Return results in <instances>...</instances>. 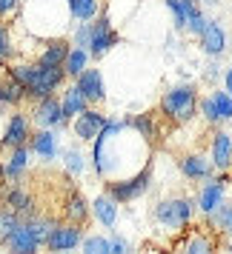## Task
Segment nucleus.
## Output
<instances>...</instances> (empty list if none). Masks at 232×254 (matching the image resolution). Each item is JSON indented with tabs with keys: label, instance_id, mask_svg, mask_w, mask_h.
<instances>
[{
	"label": "nucleus",
	"instance_id": "6ab92c4d",
	"mask_svg": "<svg viewBox=\"0 0 232 254\" xmlns=\"http://www.w3.org/2000/svg\"><path fill=\"white\" fill-rule=\"evenodd\" d=\"M117 206H120V203H117L115 197H109L104 191V194L92 203V214L104 223L106 229H112V226H115V220H117Z\"/></svg>",
	"mask_w": 232,
	"mask_h": 254
},
{
	"label": "nucleus",
	"instance_id": "39448f33",
	"mask_svg": "<svg viewBox=\"0 0 232 254\" xmlns=\"http://www.w3.org/2000/svg\"><path fill=\"white\" fill-rule=\"evenodd\" d=\"M78 243H83V231L81 226H75V223H58L55 229H52V234H49L46 240V249L52 254L58 252H72V249H78Z\"/></svg>",
	"mask_w": 232,
	"mask_h": 254
},
{
	"label": "nucleus",
	"instance_id": "a878e982",
	"mask_svg": "<svg viewBox=\"0 0 232 254\" xmlns=\"http://www.w3.org/2000/svg\"><path fill=\"white\" fill-rule=\"evenodd\" d=\"M17 223H20V217L14 214L12 208L0 206V246H6V240L12 237V231L17 229Z\"/></svg>",
	"mask_w": 232,
	"mask_h": 254
},
{
	"label": "nucleus",
	"instance_id": "473e14b6",
	"mask_svg": "<svg viewBox=\"0 0 232 254\" xmlns=\"http://www.w3.org/2000/svg\"><path fill=\"white\" fill-rule=\"evenodd\" d=\"M20 9V0H0V20H9L14 17Z\"/></svg>",
	"mask_w": 232,
	"mask_h": 254
},
{
	"label": "nucleus",
	"instance_id": "423d86ee",
	"mask_svg": "<svg viewBox=\"0 0 232 254\" xmlns=\"http://www.w3.org/2000/svg\"><path fill=\"white\" fill-rule=\"evenodd\" d=\"M89 203H86V197L75 189V186H69L66 189V197H63V220L66 223H75V226H86V220H89Z\"/></svg>",
	"mask_w": 232,
	"mask_h": 254
},
{
	"label": "nucleus",
	"instance_id": "2f4dec72",
	"mask_svg": "<svg viewBox=\"0 0 232 254\" xmlns=\"http://www.w3.org/2000/svg\"><path fill=\"white\" fill-rule=\"evenodd\" d=\"M166 6H169V12L175 17V26L178 29H186V6L181 0H166Z\"/></svg>",
	"mask_w": 232,
	"mask_h": 254
},
{
	"label": "nucleus",
	"instance_id": "72a5a7b5",
	"mask_svg": "<svg viewBox=\"0 0 232 254\" xmlns=\"http://www.w3.org/2000/svg\"><path fill=\"white\" fill-rule=\"evenodd\" d=\"M129 252H132V249H129V243L123 240V237H117V234L109 237V252L106 254H129Z\"/></svg>",
	"mask_w": 232,
	"mask_h": 254
},
{
	"label": "nucleus",
	"instance_id": "c756f323",
	"mask_svg": "<svg viewBox=\"0 0 232 254\" xmlns=\"http://www.w3.org/2000/svg\"><path fill=\"white\" fill-rule=\"evenodd\" d=\"M109 252V240L101 237V234H92V237H83V254H106Z\"/></svg>",
	"mask_w": 232,
	"mask_h": 254
},
{
	"label": "nucleus",
	"instance_id": "5701e85b",
	"mask_svg": "<svg viewBox=\"0 0 232 254\" xmlns=\"http://www.w3.org/2000/svg\"><path fill=\"white\" fill-rule=\"evenodd\" d=\"M209 223L215 226V231H221V234H227V237H232V203H221L212 214H207Z\"/></svg>",
	"mask_w": 232,
	"mask_h": 254
},
{
	"label": "nucleus",
	"instance_id": "412c9836",
	"mask_svg": "<svg viewBox=\"0 0 232 254\" xmlns=\"http://www.w3.org/2000/svg\"><path fill=\"white\" fill-rule=\"evenodd\" d=\"M89 52L86 49H69V55H66V63H63V71H66V77H75L78 80V74H83L86 71V63H89Z\"/></svg>",
	"mask_w": 232,
	"mask_h": 254
},
{
	"label": "nucleus",
	"instance_id": "58836bf2",
	"mask_svg": "<svg viewBox=\"0 0 232 254\" xmlns=\"http://www.w3.org/2000/svg\"><path fill=\"white\" fill-rule=\"evenodd\" d=\"M3 177H6V166H3V163H0V180H3Z\"/></svg>",
	"mask_w": 232,
	"mask_h": 254
},
{
	"label": "nucleus",
	"instance_id": "ea45409f",
	"mask_svg": "<svg viewBox=\"0 0 232 254\" xmlns=\"http://www.w3.org/2000/svg\"><path fill=\"white\" fill-rule=\"evenodd\" d=\"M204 3H209V6H215V3H221V0H204Z\"/></svg>",
	"mask_w": 232,
	"mask_h": 254
},
{
	"label": "nucleus",
	"instance_id": "b1692460",
	"mask_svg": "<svg viewBox=\"0 0 232 254\" xmlns=\"http://www.w3.org/2000/svg\"><path fill=\"white\" fill-rule=\"evenodd\" d=\"M26 163H29V143L26 146H17V149H12V154H9V163H6V177L9 180H14V177H20L26 169Z\"/></svg>",
	"mask_w": 232,
	"mask_h": 254
},
{
	"label": "nucleus",
	"instance_id": "e433bc0d",
	"mask_svg": "<svg viewBox=\"0 0 232 254\" xmlns=\"http://www.w3.org/2000/svg\"><path fill=\"white\" fill-rule=\"evenodd\" d=\"M224 86H227V92L232 94V66H230V71H227V77H224Z\"/></svg>",
	"mask_w": 232,
	"mask_h": 254
},
{
	"label": "nucleus",
	"instance_id": "dca6fc26",
	"mask_svg": "<svg viewBox=\"0 0 232 254\" xmlns=\"http://www.w3.org/2000/svg\"><path fill=\"white\" fill-rule=\"evenodd\" d=\"M69 49H72V46L66 43V40H52V43L46 46V52L37 58V63H40L43 69H63Z\"/></svg>",
	"mask_w": 232,
	"mask_h": 254
},
{
	"label": "nucleus",
	"instance_id": "bb28decb",
	"mask_svg": "<svg viewBox=\"0 0 232 254\" xmlns=\"http://www.w3.org/2000/svg\"><path fill=\"white\" fill-rule=\"evenodd\" d=\"M209 100H212V106H215L218 120H230L232 117V94L230 92H212Z\"/></svg>",
	"mask_w": 232,
	"mask_h": 254
},
{
	"label": "nucleus",
	"instance_id": "2eb2a0df",
	"mask_svg": "<svg viewBox=\"0 0 232 254\" xmlns=\"http://www.w3.org/2000/svg\"><path fill=\"white\" fill-rule=\"evenodd\" d=\"M212 160H207L204 154H184L181 157V172H184V177H189V180H209L212 177Z\"/></svg>",
	"mask_w": 232,
	"mask_h": 254
},
{
	"label": "nucleus",
	"instance_id": "a211bd4d",
	"mask_svg": "<svg viewBox=\"0 0 232 254\" xmlns=\"http://www.w3.org/2000/svg\"><path fill=\"white\" fill-rule=\"evenodd\" d=\"M29 149L35 151V154H40L43 160H55V154H58V140H55V131L43 128V131L32 134V137H29Z\"/></svg>",
	"mask_w": 232,
	"mask_h": 254
},
{
	"label": "nucleus",
	"instance_id": "f03ea898",
	"mask_svg": "<svg viewBox=\"0 0 232 254\" xmlns=\"http://www.w3.org/2000/svg\"><path fill=\"white\" fill-rule=\"evenodd\" d=\"M192 214H195V203L189 197H169V200H161L155 206V220L161 223L163 229H186L192 223Z\"/></svg>",
	"mask_w": 232,
	"mask_h": 254
},
{
	"label": "nucleus",
	"instance_id": "7ed1b4c3",
	"mask_svg": "<svg viewBox=\"0 0 232 254\" xmlns=\"http://www.w3.org/2000/svg\"><path fill=\"white\" fill-rule=\"evenodd\" d=\"M149 183H152V166L146 163L140 172L129 174V177L109 180V183H106V194L115 197L117 203H132V200H138L140 194H146Z\"/></svg>",
	"mask_w": 232,
	"mask_h": 254
},
{
	"label": "nucleus",
	"instance_id": "6e6552de",
	"mask_svg": "<svg viewBox=\"0 0 232 254\" xmlns=\"http://www.w3.org/2000/svg\"><path fill=\"white\" fill-rule=\"evenodd\" d=\"M32 137V128H29V120L26 115H12L9 117V126H6V134L0 140V149H17V146H26Z\"/></svg>",
	"mask_w": 232,
	"mask_h": 254
},
{
	"label": "nucleus",
	"instance_id": "9b49d317",
	"mask_svg": "<svg viewBox=\"0 0 232 254\" xmlns=\"http://www.w3.org/2000/svg\"><path fill=\"white\" fill-rule=\"evenodd\" d=\"M75 86L83 92V97H86L89 103H104L106 86H104V74H101V69H86L83 74H78Z\"/></svg>",
	"mask_w": 232,
	"mask_h": 254
},
{
	"label": "nucleus",
	"instance_id": "4be33fe9",
	"mask_svg": "<svg viewBox=\"0 0 232 254\" xmlns=\"http://www.w3.org/2000/svg\"><path fill=\"white\" fill-rule=\"evenodd\" d=\"M26 97V89L20 86V83L12 77V71H6V77L0 80V103H20Z\"/></svg>",
	"mask_w": 232,
	"mask_h": 254
},
{
	"label": "nucleus",
	"instance_id": "1a4fd4ad",
	"mask_svg": "<svg viewBox=\"0 0 232 254\" xmlns=\"http://www.w3.org/2000/svg\"><path fill=\"white\" fill-rule=\"evenodd\" d=\"M6 249H9V254H40L43 246H40V240L29 231V226L20 220L17 229L12 231V237L6 240Z\"/></svg>",
	"mask_w": 232,
	"mask_h": 254
},
{
	"label": "nucleus",
	"instance_id": "9d476101",
	"mask_svg": "<svg viewBox=\"0 0 232 254\" xmlns=\"http://www.w3.org/2000/svg\"><path fill=\"white\" fill-rule=\"evenodd\" d=\"M106 123H109V120H106L101 112H95V109H86L83 115H78L75 120H72L75 134H78L81 140H95V137H98V134L106 128Z\"/></svg>",
	"mask_w": 232,
	"mask_h": 254
},
{
	"label": "nucleus",
	"instance_id": "a19ab883",
	"mask_svg": "<svg viewBox=\"0 0 232 254\" xmlns=\"http://www.w3.org/2000/svg\"><path fill=\"white\" fill-rule=\"evenodd\" d=\"M58 254H69V252H58Z\"/></svg>",
	"mask_w": 232,
	"mask_h": 254
},
{
	"label": "nucleus",
	"instance_id": "20e7f679",
	"mask_svg": "<svg viewBox=\"0 0 232 254\" xmlns=\"http://www.w3.org/2000/svg\"><path fill=\"white\" fill-rule=\"evenodd\" d=\"M117 43H120V35L112 29L109 17L101 14V17L92 23V43H89V55H92V58H104L106 52H109L112 46H117Z\"/></svg>",
	"mask_w": 232,
	"mask_h": 254
},
{
	"label": "nucleus",
	"instance_id": "c9c22d12",
	"mask_svg": "<svg viewBox=\"0 0 232 254\" xmlns=\"http://www.w3.org/2000/svg\"><path fill=\"white\" fill-rule=\"evenodd\" d=\"M66 166H69V172H83V157L81 151H66Z\"/></svg>",
	"mask_w": 232,
	"mask_h": 254
},
{
	"label": "nucleus",
	"instance_id": "ddd939ff",
	"mask_svg": "<svg viewBox=\"0 0 232 254\" xmlns=\"http://www.w3.org/2000/svg\"><path fill=\"white\" fill-rule=\"evenodd\" d=\"M209 160L218 172H227L232 166V137L227 131H215L209 143Z\"/></svg>",
	"mask_w": 232,
	"mask_h": 254
},
{
	"label": "nucleus",
	"instance_id": "4c0bfd02",
	"mask_svg": "<svg viewBox=\"0 0 232 254\" xmlns=\"http://www.w3.org/2000/svg\"><path fill=\"white\" fill-rule=\"evenodd\" d=\"M143 254H166V252H161V249H155V246H149V249H146Z\"/></svg>",
	"mask_w": 232,
	"mask_h": 254
},
{
	"label": "nucleus",
	"instance_id": "4468645a",
	"mask_svg": "<svg viewBox=\"0 0 232 254\" xmlns=\"http://www.w3.org/2000/svg\"><path fill=\"white\" fill-rule=\"evenodd\" d=\"M66 117H63V106L60 100L52 94V97H43V100H37V109H35V123L43 128H55L60 126Z\"/></svg>",
	"mask_w": 232,
	"mask_h": 254
},
{
	"label": "nucleus",
	"instance_id": "0eeeda50",
	"mask_svg": "<svg viewBox=\"0 0 232 254\" xmlns=\"http://www.w3.org/2000/svg\"><path fill=\"white\" fill-rule=\"evenodd\" d=\"M224 189H227V177H209L207 183L201 186V194H198V208L204 214H212L215 208L224 203Z\"/></svg>",
	"mask_w": 232,
	"mask_h": 254
},
{
	"label": "nucleus",
	"instance_id": "aec40b11",
	"mask_svg": "<svg viewBox=\"0 0 232 254\" xmlns=\"http://www.w3.org/2000/svg\"><path fill=\"white\" fill-rule=\"evenodd\" d=\"M184 254H218V243L209 231H195L184 246Z\"/></svg>",
	"mask_w": 232,
	"mask_h": 254
},
{
	"label": "nucleus",
	"instance_id": "f8f14e48",
	"mask_svg": "<svg viewBox=\"0 0 232 254\" xmlns=\"http://www.w3.org/2000/svg\"><path fill=\"white\" fill-rule=\"evenodd\" d=\"M198 40H201V49L207 52L209 58H218V55L227 52V32H224V26L215 23V20H207V26H204V32L198 35Z\"/></svg>",
	"mask_w": 232,
	"mask_h": 254
},
{
	"label": "nucleus",
	"instance_id": "f3484780",
	"mask_svg": "<svg viewBox=\"0 0 232 254\" xmlns=\"http://www.w3.org/2000/svg\"><path fill=\"white\" fill-rule=\"evenodd\" d=\"M60 106H63V117H66V120H75L78 115H83V112L89 109V100L83 97V92L78 89V86H69V89L63 92Z\"/></svg>",
	"mask_w": 232,
	"mask_h": 254
},
{
	"label": "nucleus",
	"instance_id": "7c9ffc66",
	"mask_svg": "<svg viewBox=\"0 0 232 254\" xmlns=\"http://www.w3.org/2000/svg\"><path fill=\"white\" fill-rule=\"evenodd\" d=\"M89 43H92V23H81L75 32V46L89 52Z\"/></svg>",
	"mask_w": 232,
	"mask_h": 254
},
{
	"label": "nucleus",
	"instance_id": "cd10ccee",
	"mask_svg": "<svg viewBox=\"0 0 232 254\" xmlns=\"http://www.w3.org/2000/svg\"><path fill=\"white\" fill-rule=\"evenodd\" d=\"M69 6H72L75 20H83V23L98 14V0H69Z\"/></svg>",
	"mask_w": 232,
	"mask_h": 254
},
{
	"label": "nucleus",
	"instance_id": "f257e3e1",
	"mask_svg": "<svg viewBox=\"0 0 232 254\" xmlns=\"http://www.w3.org/2000/svg\"><path fill=\"white\" fill-rule=\"evenodd\" d=\"M198 112V92L195 86H172L161 97V115L172 123H189Z\"/></svg>",
	"mask_w": 232,
	"mask_h": 254
},
{
	"label": "nucleus",
	"instance_id": "393cba45",
	"mask_svg": "<svg viewBox=\"0 0 232 254\" xmlns=\"http://www.w3.org/2000/svg\"><path fill=\"white\" fill-rule=\"evenodd\" d=\"M129 126L135 128V131H138L146 143H152V140H155V134H158V128H155V115H149V112H146V115L132 117V120H129Z\"/></svg>",
	"mask_w": 232,
	"mask_h": 254
},
{
	"label": "nucleus",
	"instance_id": "f704fd0d",
	"mask_svg": "<svg viewBox=\"0 0 232 254\" xmlns=\"http://www.w3.org/2000/svg\"><path fill=\"white\" fill-rule=\"evenodd\" d=\"M201 115H204V120H207V123H221L218 115H215V106H212V100H209V97H204V100H201Z\"/></svg>",
	"mask_w": 232,
	"mask_h": 254
},
{
	"label": "nucleus",
	"instance_id": "c85d7f7f",
	"mask_svg": "<svg viewBox=\"0 0 232 254\" xmlns=\"http://www.w3.org/2000/svg\"><path fill=\"white\" fill-rule=\"evenodd\" d=\"M14 55V40H12V32H9V26L0 20V66L3 63H9Z\"/></svg>",
	"mask_w": 232,
	"mask_h": 254
}]
</instances>
